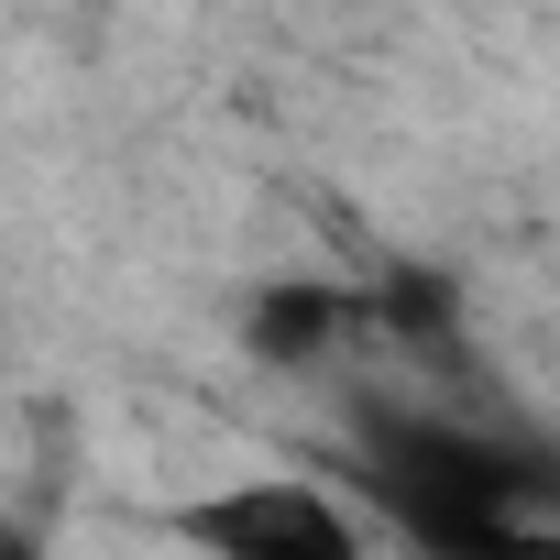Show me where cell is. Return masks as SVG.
Instances as JSON below:
<instances>
[{"instance_id":"6da1fadb","label":"cell","mask_w":560,"mask_h":560,"mask_svg":"<svg viewBox=\"0 0 560 560\" xmlns=\"http://www.w3.org/2000/svg\"><path fill=\"white\" fill-rule=\"evenodd\" d=\"M352 483L418 560H494V538L560 516V451L418 407H352Z\"/></svg>"},{"instance_id":"7a4b0ae2","label":"cell","mask_w":560,"mask_h":560,"mask_svg":"<svg viewBox=\"0 0 560 560\" xmlns=\"http://www.w3.org/2000/svg\"><path fill=\"white\" fill-rule=\"evenodd\" d=\"M176 538H187L198 560H374L352 494H341V483H308V472L209 483V494L176 505Z\"/></svg>"},{"instance_id":"3957f363","label":"cell","mask_w":560,"mask_h":560,"mask_svg":"<svg viewBox=\"0 0 560 560\" xmlns=\"http://www.w3.org/2000/svg\"><path fill=\"white\" fill-rule=\"evenodd\" d=\"M363 319V287H341V275H264V287L242 298V352L253 374H319Z\"/></svg>"},{"instance_id":"277c9868","label":"cell","mask_w":560,"mask_h":560,"mask_svg":"<svg viewBox=\"0 0 560 560\" xmlns=\"http://www.w3.org/2000/svg\"><path fill=\"white\" fill-rule=\"evenodd\" d=\"M363 319L385 341H407V352H451L462 341V287H451L440 264H385L374 287H363Z\"/></svg>"},{"instance_id":"5b68a950","label":"cell","mask_w":560,"mask_h":560,"mask_svg":"<svg viewBox=\"0 0 560 560\" xmlns=\"http://www.w3.org/2000/svg\"><path fill=\"white\" fill-rule=\"evenodd\" d=\"M494 560H560V516H538V527H516V538H494Z\"/></svg>"}]
</instances>
